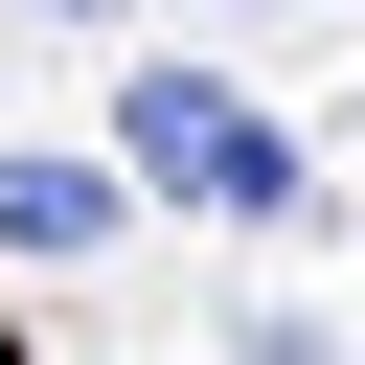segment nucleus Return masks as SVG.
<instances>
[{
  "mask_svg": "<svg viewBox=\"0 0 365 365\" xmlns=\"http://www.w3.org/2000/svg\"><path fill=\"white\" fill-rule=\"evenodd\" d=\"M137 160H160L182 205H228V228H297V137H274V114H228V91H182V68L137 91Z\"/></svg>",
  "mask_w": 365,
  "mask_h": 365,
  "instance_id": "nucleus-1",
  "label": "nucleus"
},
{
  "mask_svg": "<svg viewBox=\"0 0 365 365\" xmlns=\"http://www.w3.org/2000/svg\"><path fill=\"white\" fill-rule=\"evenodd\" d=\"M91 228H114L91 160H0V251H91Z\"/></svg>",
  "mask_w": 365,
  "mask_h": 365,
  "instance_id": "nucleus-2",
  "label": "nucleus"
},
{
  "mask_svg": "<svg viewBox=\"0 0 365 365\" xmlns=\"http://www.w3.org/2000/svg\"><path fill=\"white\" fill-rule=\"evenodd\" d=\"M46 23H114V0H46Z\"/></svg>",
  "mask_w": 365,
  "mask_h": 365,
  "instance_id": "nucleus-3",
  "label": "nucleus"
}]
</instances>
